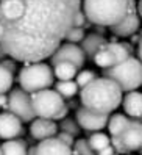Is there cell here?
<instances>
[{
  "instance_id": "6da1fadb",
  "label": "cell",
  "mask_w": 142,
  "mask_h": 155,
  "mask_svg": "<svg viewBox=\"0 0 142 155\" xmlns=\"http://www.w3.org/2000/svg\"><path fill=\"white\" fill-rule=\"evenodd\" d=\"M81 0H0V45L14 61L49 58L74 27Z\"/></svg>"
},
{
  "instance_id": "7a4b0ae2",
  "label": "cell",
  "mask_w": 142,
  "mask_h": 155,
  "mask_svg": "<svg viewBox=\"0 0 142 155\" xmlns=\"http://www.w3.org/2000/svg\"><path fill=\"white\" fill-rule=\"evenodd\" d=\"M123 91L108 77H95L81 88V105L97 113H112L120 105Z\"/></svg>"
},
{
  "instance_id": "3957f363",
  "label": "cell",
  "mask_w": 142,
  "mask_h": 155,
  "mask_svg": "<svg viewBox=\"0 0 142 155\" xmlns=\"http://www.w3.org/2000/svg\"><path fill=\"white\" fill-rule=\"evenodd\" d=\"M83 13L94 25L111 27L128 13H137L134 0H83Z\"/></svg>"
},
{
  "instance_id": "277c9868",
  "label": "cell",
  "mask_w": 142,
  "mask_h": 155,
  "mask_svg": "<svg viewBox=\"0 0 142 155\" xmlns=\"http://www.w3.org/2000/svg\"><path fill=\"white\" fill-rule=\"evenodd\" d=\"M103 77H108L114 80L119 85L122 91H133L137 89L142 83V68H140V61L130 55L123 61L117 63L111 68H105L103 69Z\"/></svg>"
},
{
  "instance_id": "5b68a950",
  "label": "cell",
  "mask_w": 142,
  "mask_h": 155,
  "mask_svg": "<svg viewBox=\"0 0 142 155\" xmlns=\"http://www.w3.org/2000/svg\"><path fill=\"white\" fill-rule=\"evenodd\" d=\"M55 81L53 71L42 61H31L19 72V85L27 93H34L44 88H50Z\"/></svg>"
},
{
  "instance_id": "8992f818",
  "label": "cell",
  "mask_w": 142,
  "mask_h": 155,
  "mask_svg": "<svg viewBox=\"0 0 142 155\" xmlns=\"http://www.w3.org/2000/svg\"><path fill=\"white\" fill-rule=\"evenodd\" d=\"M30 99L36 117L55 119V116L59 113V110L66 105L64 99L55 89H50V88H44L39 91H34V93H30Z\"/></svg>"
},
{
  "instance_id": "52a82bcc",
  "label": "cell",
  "mask_w": 142,
  "mask_h": 155,
  "mask_svg": "<svg viewBox=\"0 0 142 155\" xmlns=\"http://www.w3.org/2000/svg\"><path fill=\"white\" fill-rule=\"evenodd\" d=\"M130 55H133V47L128 42H116L106 41L105 44L100 45V49L94 53V63L99 68L105 69V68H111L117 63L123 61L125 58H128Z\"/></svg>"
},
{
  "instance_id": "ba28073f",
  "label": "cell",
  "mask_w": 142,
  "mask_h": 155,
  "mask_svg": "<svg viewBox=\"0 0 142 155\" xmlns=\"http://www.w3.org/2000/svg\"><path fill=\"white\" fill-rule=\"evenodd\" d=\"M8 110L13 114H16L22 122H31L36 114L33 111V105H31V99L30 94L24 91L22 88L19 89H13L10 96H8Z\"/></svg>"
},
{
  "instance_id": "9c48e42d",
  "label": "cell",
  "mask_w": 142,
  "mask_h": 155,
  "mask_svg": "<svg viewBox=\"0 0 142 155\" xmlns=\"http://www.w3.org/2000/svg\"><path fill=\"white\" fill-rule=\"evenodd\" d=\"M50 58V63L55 64L58 61H69L75 64L78 69L83 68L84 61H86V57H84V52L81 50L80 45H77L75 42H61L58 47L53 50V53L49 57Z\"/></svg>"
},
{
  "instance_id": "30bf717a",
  "label": "cell",
  "mask_w": 142,
  "mask_h": 155,
  "mask_svg": "<svg viewBox=\"0 0 142 155\" xmlns=\"http://www.w3.org/2000/svg\"><path fill=\"white\" fill-rule=\"evenodd\" d=\"M108 117H109L108 113H97L83 105L75 108V121L84 132H95L105 129Z\"/></svg>"
},
{
  "instance_id": "8fae6325",
  "label": "cell",
  "mask_w": 142,
  "mask_h": 155,
  "mask_svg": "<svg viewBox=\"0 0 142 155\" xmlns=\"http://www.w3.org/2000/svg\"><path fill=\"white\" fill-rule=\"evenodd\" d=\"M122 144L127 147V150H137L142 146V124L139 119H133L128 122V125L122 130L119 135Z\"/></svg>"
},
{
  "instance_id": "7c38bea8",
  "label": "cell",
  "mask_w": 142,
  "mask_h": 155,
  "mask_svg": "<svg viewBox=\"0 0 142 155\" xmlns=\"http://www.w3.org/2000/svg\"><path fill=\"white\" fill-rule=\"evenodd\" d=\"M24 133L22 121L13 114L11 111L0 113V138L2 140H11L17 138Z\"/></svg>"
},
{
  "instance_id": "4fadbf2b",
  "label": "cell",
  "mask_w": 142,
  "mask_h": 155,
  "mask_svg": "<svg viewBox=\"0 0 142 155\" xmlns=\"http://www.w3.org/2000/svg\"><path fill=\"white\" fill-rule=\"evenodd\" d=\"M58 132V125L53 119H49V117H34L31 121L30 125V133L34 140H46L50 138V136H55Z\"/></svg>"
},
{
  "instance_id": "5bb4252c",
  "label": "cell",
  "mask_w": 142,
  "mask_h": 155,
  "mask_svg": "<svg viewBox=\"0 0 142 155\" xmlns=\"http://www.w3.org/2000/svg\"><path fill=\"white\" fill-rule=\"evenodd\" d=\"M109 28L119 38H128V36L134 35L139 30V14L137 13H128L122 21L111 25Z\"/></svg>"
},
{
  "instance_id": "9a60e30c",
  "label": "cell",
  "mask_w": 142,
  "mask_h": 155,
  "mask_svg": "<svg viewBox=\"0 0 142 155\" xmlns=\"http://www.w3.org/2000/svg\"><path fill=\"white\" fill-rule=\"evenodd\" d=\"M120 104L123 107V111L127 116L133 117V119H140L142 116V97L137 89L128 91L125 97H122Z\"/></svg>"
},
{
  "instance_id": "2e32d148",
  "label": "cell",
  "mask_w": 142,
  "mask_h": 155,
  "mask_svg": "<svg viewBox=\"0 0 142 155\" xmlns=\"http://www.w3.org/2000/svg\"><path fill=\"white\" fill-rule=\"evenodd\" d=\"M72 152V147L67 144H64L61 140H58L56 136H50V138L41 140L36 146V153H61L66 155Z\"/></svg>"
},
{
  "instance_id": "e0dca14e",
  "label": "cell",
  "mask_w": 142,
  "mask_h": 155,
  "mask_svg": "<svg viewBox=\"0 0 142 155\" xmlns=\"http://www.w3.org/2000/svg\"><path fill=\"white\" fill-rule=\"evenodd\" d=\"M106 39L103 35H99V33H91V35H84V38L80 41V47L84 52V57L87 60H92L94 58V53L100 49V45L105 44Z\"/></svg>"
},
{
  "instance_id": "ac0fdd59",
  "label": "cell",
  "mask_w": 142,
  "mask_h": 155,
  "mask_svg": "<svg viewBox=\"0 0 142 155\" xmlns=\"http://www.w3.org/2000/svg\"><path fill=\"white\" fill-rule=\"evenodd\" d=\"M52 66H53V69H52L53 75L58 80H72V78H75L77 72H78V68L69 61H58Z\"/></svg>"
},
{
  "instance_id": "d6986e66",
  "label": "cell",
  "mask_w": 142,
  "mask_h": 155,
  "mask_svg": "<svg viewBox=\"0 0 142 155\" xmlns=\"http://www.w3.org/2000/svg\"><path fill=\"white\" fill-rule=\"evenodd\" d=\"M130 121H131V117H128L125 114H120V113H116V114L109 116L106 125H108V130H109L111 136H119L122 133V130L128 125Z\"/></svg>"
},
{
  "instance_id": "ffe728a7",
  "label": "cell",
  "mask_w": 142,
  "mask_h": 155,
  "mask_svg": "<svg viewBox=\"0 0 142 155\" xmlns=\"http://www.w3.org/2000/svg\"><path fill=\"white\" fill-rule=\"evenodd\" d=\"M78 85L74 80H58L55 83V91L63 99H72L78 93Z\"/></svg>"
},
{
  "instance_id": "44dd1931",
  "label": "cell",
  "mask_w": 142,
  "mask_h": 155,
  "mask_svg": "<svg viewBox=\"0 0 142 155\" xmlns=\"http://www.w3.org/2000/svg\"><path fill=\"white\" fill-rule=\"evenodd\" d=\"M2 153H8V155H21V153H27V143L24 140H6L2 146Z\"/></svg>"
},
{
  "instance_id": "7402d4cb",
  "label": "cell",
  "mask_w": 142,
  "mask_h": 155,
  "mask_svg": "<svg viewBox=\"0 0 142 155\" xmlns=\"http://www.w3.org/2000/svg\"><path fill=\"white\" fill-rule=\"evenodd\" d=\"M87 143H89L91 146V149L95 150V152H99L100 149H103L105 146H108L109 144V136L108 135H105L99 130H95L89 135V138H87Z\"/></svg>"
},
{
  "instance_id": "603a6c76",
  "label": "cell",
  "mask_w": 142,
  "mask_h": 155,
  "mask_svg": "<svg viewBox=\"0 0 142 155\" xmlns=\"http://www.w3.org/2000/svg\"><path fill=\"white\" fill-rule=\"evenodd\" d=\"M58 129L59 130H63V132H67L70 135H80V132H81V127L78 125V122L75 119H72V117H63V119H59V125H58Z\"/></svg>"
},
{
  "instance_id": "cb8c5ba5",
  "label": "cell",
  "mask_w": 142,
  "mask_h": 155,
  "mask_svg": "<svg viewBox=\"0 0 142 155\" xmlns=\"http://www.w3.org/2000/svg\"><path fill=\"white\" fill-rule=\"evenodd\" d=\"M13 80H14V74L11 71H8L5 66L0 64V93L10 91L13 86Z\"/></svg>"
},
{
  "instance_id": "d4e9b609",
  "label": "cell",
  "mask_w": 142,
  "mask_h": 155,
  "mask_svg": "<svg viewBox=\"0 0 142 155\" xmlns=\"http://www.w3.org/2000/svg\"><path fill=\"white\" fill-rule=\"evenodd\" d=\"M83 38H84V28H83V27L74 25L72 28L66 33L64 41H67V42H80Z\"/></svg>"
},
{
  "instance_id": "484cf974",
  "label": "cell",
  "mask_w": 142,
  "mask_h": 155,
  "mask_svg": "<svg viewBox=\"0 0 142 155\" xmlns=\"http://www.w3.org/2000/svg\"><path fill=\"white\" fill-rule=\"evenodd\" d=\"M95 77H97V75H95V72H94V71H87V69H84V71H81V72H77L75 81H77L78 88H83V86H86L87 83H89L91 80H94Z\"/></svg>"
},
{
  "instance_id": "4316f807",
  "label": "cell",
  "mask_w": 142,
  "mask_h": 155,
  "mask_svg": "<svg viewBox=\"0 0 142 155\" xmlns=\"http://www.w3.org/2000/svg\"><path fill=\"white\" fill-rule=\"evenodd\" d=\"M72 152H75V153H92L94 150L91 149L87 140H78V141H74Z\"/></svg>"
},
{
  "instance_id": "83f0119b",
  "label": "cell",
  "mask_w": 142,
  "mask_h": 155,
  "mask_svg": "<svg viewBox=\"0 0 142 155\" xmlns=\"http://www.w3.org/2000/svg\"><path fill=\"white\" fill-rule=\"evenodd\" d=\"M56 138L58 140H61L64 144H67V146H70L72 147L74 146V141H75V136L74 135H70V133H67V132H63V130H59V132H56Z\"/></svg>"
},
{
  "instance_id": "f1b7e54d",
  "label": "cell",
  "mask_w": 142,
  "mask_h": 155,
  "mask_svg": "<svg viewBox=\"0 0 142 155\" xmlns=\"http://www.w3.org/2000/svg\"><path fill=\"white\" fill-rule=\"evenodd\" d=\"M109 144L112 146V149L117 150V152H122V153H123V152H128L127 147L122 144V141H120L119 136H112V138H109Z\"/></svg>"
},
{
  "instance_id": "f546056e",
  "label": "cell",
  "mask_w": 142,
  "mask_h": 155,
  "mask_svg": "<svg viewBox=\"0 0 142 155\" xmlns=\"http://www.w3.org/2000/svg\"><path fill=\"white\" fill-rule=\"evenodd\" d=\"M0 64H2V66H5L8 71H11L13 72V74H14V71H16V61L13 60V58H10V60H0Z\"/></svg>"
},
{
  "instance_id": "4dcf8cb0",
  "label": "cell",
  "mask_w": 142,
  "mask_h": 155,
  "mask_svg": "<svg viewBox=\"0 0 142 155\" xmlns=\"http://www.w3.org/2000/svg\"><path fill=\"white\" fill-rule=\"evenodd\" d=\"M8 107V96L5 93H0V108H6Z\"/></svg>"
},
{
  "instance_id": "1f68e13d",
  "label": "cell",
  "mask_w": 142,
  "mask_h": 155,
  "mask_svg": "<svg viewBox=\"0 0 142 155\" xmlns=\"http://www.w3.org/2000/svg\"><path fill=\"white\" fill-rule=\"evenodd\" d=\"M5 55H6V53H5V50L2 49V45H0V60H3V58H5Z\"/></svg>"
},
{
  "instance_id": "d6a6232c",
  "label": "cell",
  "mask_w": 142,
  "mask_h": 155,
  "mask_svg": "<svg viewBox=\"0 0 142 155\" xmlns=\"http://www.w3.org/2000/svg\"><path fill=\"white\" fill-rule=\"evenodd\" d=\"M0 153H2V147H0Z\"/></svg>"
}]
</instances>
